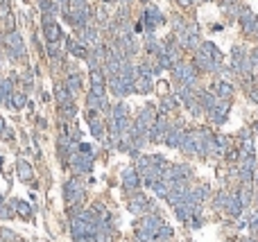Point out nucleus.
Here are the masks:
<instances>
[{"mask_svg":"<svg viewBox=\"0 0 258 242\" xmlns=\"http://www.w3.org/2000/svg\"><path fill=\"white\" fill-rule=\"evenodd\" d=\"M256 202H258V197H256Z\"/></svg>","mask_w":258,"mask_h":242,"instance_id":"36","label":"nucleus"},{"mask_svg":"<svg viewBox=\"0 0 258 242\" xmlns=\"http://www.w3.org/2000/svg\"><path fill=\"white\" fill-rule=\"evenodd\" d=\"M59 113H61V116H64L66 120H73V118H75V116H77V107H75V104H68V107H61V109H59Z\"/></svg>","mask_w":258,"mask_h":242,"instance_id":"30","label":"nucleus"},{"mask_svg":"<svg viewBox=\"0 0 258 242\" xmlns=\"http://www.w3.org/2000/svg\"><path fill=\"white\" fill-rule=\"evenodd\" d=\"M2 45H5V52L7 57H9L11 61H23L25 59V43H23V37L18 30H14V32H5V41H2Z\"/></svg>","mask_w":258,"mask_h":242,"instance_id":"1","label":"nucleus"},{"mask_svg":"<svg viewBox=\"0 0 258 242\" xmlns=\"http://www.w3.org/2000/svg\"><path fill=\"white\" fill-rule=\"evenodd\" d=\"M152 77H136L134 81V93H143V95H147V93H152Z\"/></svg>","mask_w":258,"mask_h":242,"instance_id":"25","label":"nucleus"},{"mask_svg":"<svg viewBox=\"0 0 258 242\" xmlns=\"http://www.w3.org/2000/svg\"><path fill=\"white\" fill-rule=\"evenodd\" d=\"M9 204L18 210V215H21L23 220H32V206L30 204H25V202H21V199H11Z\"/></svg>","mask_w":258,"mask_h":242,"instance_id":"24","label":"nucleus"},{"mask_svg":"<svg viewBox=\"0 0 258 242\" xmlns=\"http://www.w3.org/2000/svg\"><path fill=\"white\" fill-rule=\"evenodd\" d=\"M25 104H27V95H25V93L14 91V95H11V109L21 111V109H25Z\"/></svg>","mask_w":258,"mask_h":242,"instance_id":"27","label":"nucleus"},{"mask_svg":"<svg viewBox=\"0 0 258 242\" xmlns=\"http://www.w3.org/2000/svg\"><path fill=\"white\" fill-rule=\"evenodd\" d=\"M211 91L217 95V100H231L233 95V86H231V81H215V84H211Z\"/></svg>","mask_w":258,"mask_h":242,"instance_id":"15","label":"nucleus"},{"mask_svg":"<svg viewBox=\"0 0 258 242\" xmlns=\"http://www.w3.org/2000/svg\"><path fill=\"white\" fill-rule=\"evenodd\" d=\"M0 242H21V238L14 231H7V229H0Z\"/></svg>","mask_w":258,"mask_h":242,"instance_id":"29","label":"nucleus"},{"mask_svg":"<svg viewBox=\"0 0 258 242\" xmlns=\"http://www.w3.org/2000/svg\"><path fill=\"white\" fill-rule=\"evenodd\" d=\"M179 2H181V5H183V7H188V5H193L195 0H179Z\"/></svg>","mask_w":258,"mask_h":242,"instance_id":"33","label":"nucleus"},{"mask_svg":"<svg viewBox=\"0 0 258 242\" xmlns=\"http://www.w3.org/2000/svg\"><path fill=\"white\" fill-rule=\"evenodd\" d=\"M77 39H80L86 48H97V45H100V32H97L95 27H91V25H86V27H82V30H77Z\"/></svg>","mask_w":258,"mask_h":242,"instance_id":"9","label":"nucleus"},{"mask_svg":"<svg viewBox=\"0 0 258 242\" xmlns=\"http://www.w3.org/2000/svg\"><path fill=\"white\" fill-rule=\"evenodd\" d=\"M238 199H240V204L247 208V206L252 204V199H254V188L252 186H242V190L238 193Z\"/></svg>","mask_w":258,"mask_h":242,"instance_id":"26","label":"nucleus"},{"mask_svg":"<svg viewBox=\"0 0 258 242\" xmlns=\"http://www.w3.org/2000/svg\"><path fill=\"white\" fill-rule=\"evenodd\" d=\"M224 210L229 213L231 217H240L242 210H245V206L240 204V199H238V195H229V199H226V206Z\"/></svg>","mask_w":258,"mask_h":242,"instance_id":"19","label":"nucleus"},{"mask_svg":"<svg viewBox=\"0 0 258 242\" xmlns=\"http://www.w3.org/2000/svg\"><path fill=\"white\" fill-rule=\"evenodd\" d=\"M0 118H2V116H0Z\"/></svg>","mask_w":258,"mask_h":242,"instance_id":"37","label":"nucleus"},{"mask_svg":"<svg viewBox=\"0 0 258 242\" xmlns=\"http://www.w3.org/2000/svg\"><path fill=\"white\" fill-rule=\"evenodd\" d=\"M64 48L68 50L75 59H86V54L91 50V48H86L80 39H73V37H64Z\"/></svg>","mask_w":258,"mask_h":242,"instance_id":"11","label":"nucleus"},{"mask_svg":"<svg viewBox=\"0 0 258 242\" xmlns=\"http://www.w3.org/2000/svg\"><path fill=\"white\" fill-rule=\"evenodd\" d=\"M11 95H14L11 80H7V77H0V104L11 107Z\"/></svg>","mask_w":258,"mask_h":242,"instance_id":"17","label":"nucleus"},{"mask_svg":"<svg viewBox=\"0 0 258 242\" xmlns=\"http://www.w3.org/2000/svg\"><path fill=\"white\" fill-rule=\"evenodd\" d=\"M68 167L75 174H88L93 170V154H84V152H75L70 156Z\"/></svg>","mask_w":258,"mask_h":242,"instance_id":"4","label":"nucleus"},{"mask_svg":"<svg viewBox=\"0 0 258 242\" xmlns=\"http://www.w3.org/2000/svg\"><path fill=\"white\" fill-rule=\"evenodd\" d=\"M104 2H107V5H111V2H120V0H104Z\"/></svg>","mask_w":258,"mask_h":242,"instance_id":"34","label":"nucleus"},{"mask_svg":"<svg viewBox=\"0 0 258 242\" xmlns=\"http://www.w3.org/2000/svg\"><path fill=\"white\" fill-rule=\"evenodd\" d=\"M238 21H240L242 32L247 34V37L258 39V18H256V14H254L252 9H240V14H238Z\"/></svg>","mask_w":258,"mask_h":242,"instance_id":"7","label":"nucleus"},{"mask_svg":"<svg viewBox=\"0 0 258 242\" xmlns=\"http://www.w3.org/2000/svg\"><path fill=\"white\" fill-rule=\"evenodd\" d=\"M150 188H152V193L156 195V197H168V183L163 181H154V183H150Z\"/></svg>","mask_w":258,"mask_h":242,"instance_id":"28","label":"nucleus"},{"mask_svg":"<svg viewBox=\"0 0 258 242\" xmlns=\"http://www.w3.org/2000/svg\"><path fill=\"white\" fill-rule=\"evenodd\" d=\"M127 206H129V210H131L134 215H140V217L147 215V213L152 210V202H150V199H147L143 193H138V190H136V193L129 197Z\"/></svg>","mask_w":258,"mask_h":242,"instance_id":"6","label":"nucleus"},{"mask_svg":"<svg viewBox=\"0 0 258 242\" xmlns=\"http://www.w3.org/2000/svg\"><path fill=\"white\" fill-rule=\"evenodd\" d=\"M64 84H66V88H68L73 95H75V93H80L82 88H84V80H82L80 73H68V77H66Z\"/></svg>","mask_w":258,"mask_h":242,"instance_id":"20","label":"nucleus"},{"mask_svg":"<svg viewBox=\"0 0 258 242\" xmlns=\"http://www.w3.org/2000/svg\"><path fill=\"white\" fill-rule=\"evenodd\" d=\"M41 25H43V37L48 43H61V39H64V32H61V25L54 18L50 16H43L41 18Z\"/></svg>","mask_w":258,"mask_h":242,"instance_id":"5","label":"nucleus"},{"mask_svg":"<svg viewBox=\"0 0 258 242\" xmlns=\"http://www.w3.org/2000/svg\"><path fill=\"white\" fill-rule=\"evenodd\" d=\"M172 75L183 86H195L197 84V70H195L193 64H174L172 66Z\"/></svg>","mask_w":258,"mask_h":242,"instance_id":"3","label":"nucleus"},{"mask_svg":"<svg viewBox=\"0 0 258 242\" xmlns=\"http://www.w3.org/2000/svg\"><path fill=\"white\" fill-rule=\"evenodd\" d=\"M177 104H179L177 95H166L161 100V104H159V113H161V116H168L170 111H174V109H177Z\"/></svg>","mask_w":258,"mask_h":242,"instance_id":"23","label":"nucleus"},{"mask_svg":"<svg viewBox=\"0 0 258 242\" xmlns=\"http://www.w3.org/2000/svg\"><path fill=\"white\" fill-rule=\"evenodd\" d=\"M229 109H231V104H229V100H217V104H215L213 109H211L206 116H209L211 120H213L215 124H222L226 120V113H229Z\"/></svg>","mask_w":258,"mask_h":242,"instance_id":"14","label":"nucleus"},{"mask_svg":"<svg viewBox=\"0 0 258 242\" xmlns=\"http://www.w3.org/2000/svg\"><path fill=\"white\" fill-rule=\"evenodd\" d=\"M16 172H18V179H21L23 183H25V181H32V177H34L32 165H30L25 159H18V161H16Z\"/></svg>","mask_w":258,"mask_h":242,"instance_id":"21","label":"nucleus"},{"mask_svg":"<svg viewBox=\"0 0 258 242\" xmlns=\"http://www.w3.org/2000/svg\"><path fill=\"white\" fill-rule=\"evenodd\" d=\"M140 21L145 23V30H147V32H154L159 25H163V21H166V18H163L161 9H159L156 5H147V9L143 11V18H140Z\"/></svg>","mask_w":258,"mask_h":242,"instance_id":"8","label":"nucleus"},{"mask_svg":"<svg viewBox=\"0 0 258 242\" xmlns=\"http://www.w3.org/2000/svg\"><path fill=\"white\" fill-rule=\"evenodd\" d=\"M54 97H57V102H59V109L68 107V104H75V95L66 88V84H57V86H54Z\"/></svg>","mask_w":258,"mask_h":242,"instance_id":"16","label":"nucleus"},{"mask_svg":"<svg viewBox=\"0 0 258 242\" xmlns=\"http://www.w3.org/2000/svg\"><path fill=\"white\" fill-rule=\"evenodd\" d=\"M163 50V45L156 41V37H154V32H145V52L147 54H159Z\"/></svg>","mask_w":258,"mask_h":242,"instance_id":"22","label":"nucleus"},{"mask_svg":"<svg viewBox=\"0 0 258 242\" xmlns=\"http://www.w3.org/2000/svg\"><path fill=\"white\" fill-rule=\"evenodd\" d=\"M2 202H5V199H2V195H0V204H2Z\"/></svg>","mask_w":258,"mask_h":242,"instance_id":"35","label":"nucleus"},{"mask_svg":"<svg viewBox=\"0 0 258 242\" xmlns=\"http://www.w3.org/2000/svg\"><path fill=\"white\" fill-rule=\"evenodd\" d=\"M249 59H252L254 66H258V48H254L252 52H249Z\"/></svg>","mask_w":258,"mask_h":242,"instance_id":"32","label":"nucleus"},{"mask_svg":"<svg viewBox=\"0 0 258 242\" xmlns=\"http://www.w3.org/2000/svg\"><path fill=\"white\" fill-rule=\"evenodd\" d=\"M11 215H14V206L2 202V204H0V217H2V220H9Z\"/></svg>","mask_w":258,"mask_h":242,"instance_id":"31","label":"nucleus"},{"mask_svg":"<svg viewBox=\"0 0 258 242\" xmlns=\"http://www.w3.org/2000/svg\"><path fill=\"white\" fill-rule=\"evenodd\" d=\"M84 186H82V181L77 177H70L68 181L64 183V199H66V206L68 208H75V206H82V202H84Z\"/></svg>","mask_w":258,"mask_h":242,"instance_id":"2","label":"nucleus"},{"mask_svg":"<svg viewBox=\"0 0 258 242\" xmlns=\"http://www.w3.org/2000/svg\"><path fill=\"white\" fill-rule=\"evenodd\" d=\"M125 118H129V107L123 100H118V102L109 109V120H125Z\"/></svg>","mask_w":258,"mask_h":242,"instance_id":"18","label":"nucleus"},{"mask_svg":"<svg viewBox=\"0 0 258 242\" xmlns=\"http://www.w3.org/2000/svg\"><path fill=\"white\" fill-rule=\"evenodd\" d=\"M163 226V220L159 217V213H147V215L140 217L138 222V229H143V231H150L152 236L156 238V231Z\"/></svg>","mask_w":258,"mask_h":242,"instance_id":"12","label":"nucleus"},{"mask_svg":"<svg viewBox=\"0 0 258 242\" xmlns=\"http://www.w3.org/2000/svg\"><path fill=\"white\" fill-rule=\"evenodd\" d=\"M123 188L127 190V193H136V190L140 188V174L136 167H127L123 172Z\"/></svg>","mask_w":258,"mask_h":242,"instance_id":"13","label":"nucleus"},{"mask_svg":"<svg viewBox=\"0 0 258 242\" xmlns=\"http://www.w3.org/2000/svg\"><path fill=\"white\" fill-rule=\"evenodd\" d=\"M183 134H186V127H183L181 122H177V124H170V129H168V134H166V143L168 147H172V150H177L179 145H181V138H183Z\"/></svg>","mask_w":258,"mask_h":242,"instance_id":"10","label":"nucleus"}]
</instances>
